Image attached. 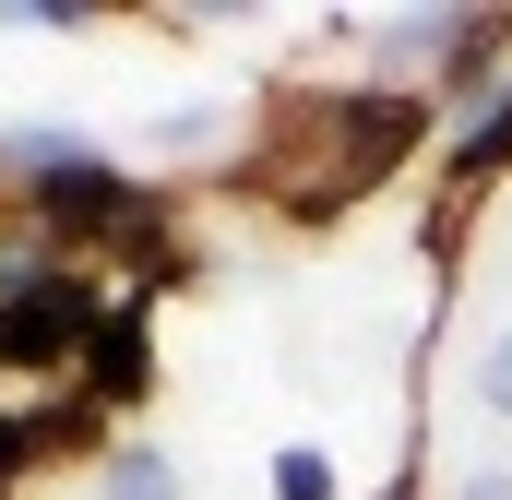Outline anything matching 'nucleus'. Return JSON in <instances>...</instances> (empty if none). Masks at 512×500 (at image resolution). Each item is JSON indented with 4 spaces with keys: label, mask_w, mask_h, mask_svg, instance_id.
<instances>
[{
    "label": "nucleus",
    "mask_w": 512,
    "mask_h": 500,
    "mask_svg": "<svg viewBox=\"0 0 512 500\" xmlns=\"http://www.w3.org/2000/svg\"><path fill=\"white\" fill-rule=\"evenodd\" d=\"M96 500H191V489H179V465H167V453H143V441H131V453H108Z\"/></svg>",
    "instance_id": "obj_1"
},
{
    "label": "nucleus",
    "mask_w": 512,
    "mask_h": 500,
    "mask_svg": "<svg viewBox=\"0 0 512 500\" xmlns=\"http://www.w3.org/2000/svg\"><path fill=\"white\" fill-rule=\"evenodd\" d=\"M477 405H489V417H512V322L477 346Z\"/></svg>",
    "instance_id": "obj_2"
},
{
    "label": "nucleus",
    "mask_w": 512,
    "mask_h": 500,
    "mask_svg": "<svg viewBox=\"0 0 512 500\" xmlns=\"http://www.w3.org/2000/svg\"><path fill=\"white\" fill-rule=\"evenodd\" d=\"M274 489H286V500H334V465H322V453H286Z\"/></svg>",
    "instance_id": "obj_3"
},
{
    "label": "nucleus",
    "mask_w": 512,
    "mask_h": 500,
    "mask_svg": "<svg viewBox=\"0 0 512 500\" xmlns=\"http://www.w3.org/2000/svg\"><path fill=\"white\" fill-rule=\"evenodd\" d=\"M453 500H512V465H477V477H453Z\"/></svg>",
    "instance_id": "obj_4"
}]
</instances>
